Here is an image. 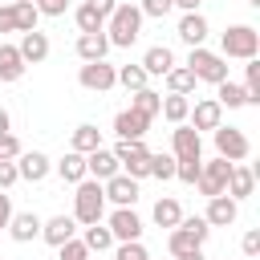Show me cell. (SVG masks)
Here are the masks:
<instances>
[{"mask_svg":"<svg viewBox=\"0 0 260 260\" xmlns=\"http://www.w3.org/2000/svg\"><path fill=\"white\" fill-rule=\"evenodd\" d=\"M20 154V138L8 130V134H0V158H16Z\"/></svg>","mask_w":260,"mask_h":260,"instance_id":"f6af8a7d","label":"cell"},{"mask_svg":"<svg viewBox=\"0 0 260 260\" xmlns=\"http://www.w3.org/2000/svg\"><path fill=\"white\" fill-rule=\"evenodd\" d=\"M106 228L114 232V244H122V240H142V219H138L134 207H114L110 219H106Z\"/></svg>","mask_w":260,"mask_h":260,"instance_id":"8fae6325","label":"cell"},{"mask_svg":"<svg viewBox=\"0 0 260 260\" xmlns=\"http://www.w3.org/2000/svg\"><path fill=\"white\" fill-rule=\"evenodd\" d=\"M8 219H12V199H8L4 191H0V232L8 228Z\"/></svg>","mask_w":260,"mask_h":260,"instance_id":"7dc6e473","label":"cell"},{"mask_svg":"<svg viewBox=\"0 0 260 260\" xmlns=\"http://www.w3.org/2000/svg\"><path fill=\"white\" fill-rule=\"evenodd\" d=\"M158 106H162V93H154V89H146V85L130 93V110H138V114L150 118V122L158 118Z\"/></svg>","mask_w":260,"mask_h":260,"instance_id":"f546056e","label":"cell"},{"mask_svg":"<svg viewBox=\"0 0 260 260\" xmlns=\"http://www.w3.org/2000/svg\"><path fill=\"white\" fill-rule=\"evenodd\" d=\"M102 191H106V203H114V207H134L138 203V179H130L126 171L110 175L102 183Z\"/></svg>","mask_w":260,"mask_h":260,"instance_id":"30bf717a","label":"cell"},{"mask_svg":"<svg viewBox=\"0 0 260 260\" xmlns=\"http://www.w3.org/2000/svg\"><path fill=\"white\" fill-rule=\"evenodd\" d=\"M8 130H12V118H8V110L0 106V134H8Z\"/></svg>","mask_w":260,"mask_h":260,"instance_id":"f907efd6","label":"cell"},{"mask_svg":"<svg viewBox=\"0 0 260 260\" xmlns=\"http://www.w3.org/2000/svg\"><path fill=\"white\" fill-rule=\"evenodd\" d=\"M150 219H154L158 228H167V232H171V228L183 219V207H179V199H175V195H162V199L150 207Z\"/></svg>","mask_w":260,"mask_h":260,"instance_id":"d4e9b609","label":"cell"},{"mask_svg":"<svg viewBox=\"0 0 260 260\" xmlns=\"http://www.w3.org/2000/svg\"><path fill=\"white\" fill-rule=\"evenodd\" d=\"M240 252L252 260V256H260V232L252 228V232H244V240H240Z\"/></svg>","mask_w":260,"mask_h":260,"instance_id":"ee69618b","label":"cell"},{"mask_svg":"<svg viewBox=\"0 0 260 260\" xmlns=\"http://www.w3.org/2000/svg\"><path fill=\"white\" fill-rule=\"evenodd\" d=\"M244 89H248V106H260V61L256 57L244 65Z\"/></svg>","mask_w":260,"mask_h":260,"instance_id":"d590c367","label":"cell"},{"mask_svg":"<svg viewBox=\"0 0 260 260\" xmlns=\"http://www.w3.org/2000/svg\"><path fill=\"white\" fill-rule=\"evenodd\" d=\"M114 158H118V167H122L130 179H146V175H150V150H146L142 138H118Z\"/></svg>","mask_w":260,"mask_h":260,"instance_id":"5b68a950","label":"cell"},{"mask_svg":"<svg viewBox=\"0 0 260 260\" xmlns=\"http://www.w3.org/2000/svg\"><path fill=\"white\" fill-rule=\"evenodd\" d=\"M179 260H207V256H203V248H195V252H187V256H179Z\"/></svg>","mask_w":260,"mask_h":260,"instance_id":"816d5d0a","label":"cell"},{"mask_svg":"<svg viewBox=\"0 0 260 260\" xmlns=\"http://www.w3.org/2000/svg\"><path fill=\"white\" fill-rule=\"evenodd\" d=\"M252 191H256V171L244 167V162H232V175H228V191H223V195H232V199L240 203V199H248Z\"/></svg>","mask_w":260,"mask_h":260,"instance_id":"ac0fdd59","label":"cell"},{"mask_svg":"<svg viewBox=\"0 0 260 260\" xmlns=\"http://www.w3.org/2000/svg\"><path fill=\"white\" fill-rule=\"evenodd\" d=\"M102 146V130L93 126V122H81L77 130H73V138H69V150H77V154H89V150H98Z\"/></svg>","mask_w":260,"mask_h":260,"instance_id":"83f0119b","label":"cell"},{"mask_svg":"<svg viewBox=\"0 0 260 260\" xmlns=\"http://www.w3.org/2000/svg\"><path fill=\"white\" fill-rule=\"evenodd\" d=\"M138 8H142V16H154V20H162V16H167L175 4H171V0H142Z\"/></svg>","mask_w":260,"mask_h":260,"instance_id":"60d3db41","label":"cell"},{"mask_svg":"<svg viewBox=\"0 0 260 260\" xmlns=\"http://www.w3.org/2000/svg\"><path fill=\"white\" fill-rule=\"evenodd\" d=\"M12 183H20V175H16V158H0V191H8Z\"/></svg>","mask_w":260,"mask_h":260,"instance_id":"ab89813d","label":"cell"},{"mask_svg":"<svg viewBox=\"0 0 260 260\" xmlns=\"http://www.w3.org/2000/svg\"><path fill=\"white\" fill-rule=\"evenodd\" d=\"M167 248H171V256L179 260V256H187V252L203 248V240H199L195 232H187L183 223H175V228H171V236H167Z\"/></svg>","mask_w":260,"mask_h":260,"instance_id":"484cf974","label":"cell"},{"mask_svg":"<svg viewBox=\"0 0 260 260\" xmlns=\"http://www.w3.org/2000/svg\"><path fill=\"white\" fill-rule=\"evenodd\" d=\"M162 77H167V89H171V93H187V98H191V89L199 85V81H195V73H191L187 65H171Z\"/></svg>","mask_w":260,"mask_h":260,"instance_id":"4dcf8cb0","label":"cell"},{"mask_svg":"<svg viewBox=\"0 0 260 260\" xmlns=\"http://www.w3.org/2000/svg\"><path fill=\"white\" fill-rule=\"evenodd\" d=\"M122 167H118V158H114V150H106V146H98V150H89L85 154V175L89 179H98V183H106L110 175H118Z\"/></svg>","mask_w":260,"mask_h":260,"instance_id":"2e32d148","label":"cell"},{"mask_svg":"<svg viewBox=\"0 0 260 260\" xmlns=\"http://www.w3.org/2000/svg\"><path fill=\"white\" fill-rule=\"evenodd\" d=\"M12 16H16V32H32L37 20H41V12H37L32 0H12Z\"/></svg>","mask_w":260,"mask_h":260,"instance_id":"836d02e7","label":"cell"},{"mask_svg":"<svg viewBox=\"0 0 260 260\" xmlns=\"http://www.w3.org/2000/svg\"><path fill=\"white\" fill-rule=\"evenodd\" d=\"M77 191H73V219L77 223H98L102 215H106V191H102V183L98 179H81V183H73Z\"/></svg>","mask_w":260,"mask_h":260,"instance_id":"7a4b0ae2","label":"cell"},{"mask_svg":"<svg viewBox=\"0 0 260 260\" xmlns=\"http://www.w3.org/2000/svg\"><path fill=\"white\" fill-rule=\"evenodd\" d=\"M228 175H232V162L228 158H211V162H199V179H195V187H199V195H223L228 191Z\"/></svg>","mask_w":260,"mask_h":260,"instance_id":"52a82bcc","label":"cell"},{"mask_svg":"<svg viewBox=\"0 0 260 260\" xmlns=\"http://www.w3.org/2000/svg\"><path fill=\"white\" fill-rule=\"evenodd\" d=\"M179 41L183 45H203L207 41V16L203 12H183V20H179Z\"/></svg>","mask_w":260,"mask_h":260,"instance_id":"ffe728a7","label":"cell"},{"mask_svg":"<svg viewBox=\"0 0 260 260\" xmlns=\"http://www.w3.org/2000/svg\"><path fill=\"white\" fill-rule=\"evenodd\" d=\"M89 256H93V252H89L77 236H73V240H65V244L57 248V260H89Z\"/></svg>","mask_w":260,"mask_h":260,"instance_id":"f35d334b","label":"cell"},{"mask_svg":"<svg viewBox=\"0 0 260 260\" xmlns=\"http://www.w3.org/2000/svg\"><path fill=\"white\" fill-rule=\"evenodd\" d=\"M118 85H126L130 93L142 89V85H146V69H142V65H122V69H118Z\"/></svg>","mask_w":260,"mask_h":260,"instance_id":"8d00e7d4","label":"cell"},{"mask_svg":"<svg viewBox=\"0 0 260 260\" xmlns=\"http://www.w3.org/2000/svg\"><path fill=\"white\" fill-rule=\"evenodd\" d=\"M260 53V32L252 24H228V32L219 37V57H236V61H252Z\"/></svg>","mask_w":260,"mask_h":260,"instance_id":"3957f363","label":"cell"},{"mask_svg":"<svg viewBox=\"0 0 260 260\" xmlns=\"http://www.w3.org/2000/svg\"><path fill=\"white\" fill-rule=\"evenodd\" d=\"M146 126H150V118H142L138 110H118L114 114V134L118 138H142Z\"/></svg>","mask_w":260,"mask_h":260,"instance_id":"44dd1931","label":"cell"},{"mask_svg":"<svg viewBox=\"0 0 260 260\" xmlns=\"http://www.w3.org/2000/svg\"><path fill=\"white\" fill-rule=\"evenodd\" d=\"M20 57H24V65H41L45 57H49V37L41 32V28H32V32H20Z\"/></svg>","mask_w":260,"mask_h":260,"instance_id":"d6986e66","label":"cell"},{"mask_svg":"<svg viewBox=\"0 0 260 260\" xmlns=\"http://www.w3.org/2000/svg\"><path fill=\"white\" fill-rule=\"evenodd\" d=\"M24 69H28V65H24L20 49L0 41V81H20V77H24Z\"/></svg>","mask_w":260,"mask_h":260,"instance_id":"603a6c76","label":"cell"},{"mask_svg":"<svg viewBox=\"0 0 260 260\" xmlns=\"http://www.w3.org/2000/svg\"><path fill=\"white\" fill-rule=\"evenodd\" d=\"M4 232H8L16 244H28V240L41 236V215H37V211H12V219H8Z\"/></svg>","mask_w":260,"mask_h":260,"instance_id":"e0dca14e","label":"cell"},{"mask_svg":"<svg viewBox=\"0 0 260 260\" xmlns=\"http://www.w3.org/2000/svg\"><path fill=\"white\" fill-rule=\"evenodd\" d=\"M211 138H215V154L219 158H228V162H244L248 154H252V142H248V134L244 130H236V126H215L211 130Z\"/></svg>","mask_w":260,"mask_h":260,"instance_id":"8992f818","label":"cell"},{"mask_svg":"<svg viewBox=\"0 0 260 260\" xmlns=\"http://www.w3.org/2000/svg\"><path fill=\"white\" fill-rule=\"evenodd\" d=\"M53 171H57L65 183H81V179H85V154L65 150V154H61V162H53Z\"/></svg>","mask_w":260,"mask_h":260,"instance_id":"f1b7e54d","label":"cell"},{"mask_svg":"<svg viewBox=\"0 0 260 260\" xmlns=\"http://www.w3.org/2000/svg\"><path fill=\"white\" fill-rule=\"evenodd\" d=\"M215 102H219V106H228V110H240V106H248V89H244V85H236V81L228 77V81H219V85H215Z\"/></svg>","mask_w":260,"mask_h":260,"instance_id":"1f68e13d","label":"cell"},{"mask_svg":"<svg viewBox=\"0 0 260 260\" xmlns=\"http://www.w3.org/2000/svg\"><path fill=\"white\" fill-rule=\"evenodd\" d=\"M142 260H150V256H142Z\"/></svg>","mask_w":260,"mask_h":260,"instance_id":"f5cc1de1","label":"cell"},{"mask_svg":"<svg viewBox=\"0 0 260 260\" xmlns=\"http://www.w3.org/2000/svg\"><path fill=\"white\" fill-rule=\"evenodd\" d=\"M77 81H81V89H93V93H106V89H114L118 85V69L102 57V61H85L81 69H77Z\"/></svg>","mask_w":260,"mask_h":260,"instance_id":"ba28073f","label":"cell"},{"mask_svg":"<svg viewBox=\"0 0 260 260\" xmlns=\"http://www.w3.org/2000/svg\"><path fill=\"white\" fill-rule=\"evenodd\" d=\"M171 65H175V53H171L167 45H150V49H146V57H142V69H146V77H162Z\"/></svg>","mask_w":260,"mask_h":260,"instance_id":"cb8c5ba5","label":"cell"},{"mask_svg":"<svg viewBox=\"0 0 260 260\" xmlns=\"http://www.w3.org/2000/svg\"><path fill=\"white\" fill-rule=\"evenodd\" d=\"M106 53H110L106 28H102V32H81V37H77V57H81V61H102Z\"/></svg>","mask_w":260,"mask_h":260,"instance_id":"7402d4cb","label":"cell"},{"mask_svg":"<svg viewBox=\"0 0 260 260\" xmlns=\"http://www.w3.org/2000/svg\"><path fill=\"white\" fill-rule=\"evenodd\" d=\"M199 162H203V158H199ZM199 162H175V179L195 187V179H199Z\"/></svg>","mask_w":260,"mask_h":260,"instance_id":"b9f144b4","label":"cell"},{"mask_svg":"<svg viewBox=\"0 0 260 260\" xmlns=\"http://www.w3.org/2000/svg\"><path fill=\"white\" fill-rule=\"evenodd\" d=\"M49 171H53L49 154H41V150H20V154H16V175H20V179H28V183H41Z\"/></svg>","mask_w":260,"mask_h":260,"instance_id":"4fadbf2b","label":"cell"},{"mask_svg":"<svg viewBox=\"0 0 260 260\" xmlns=\"http://www.w3.org/2000/svg\"><path fill=\"white\" fill-rule=\"evenodd\" d=\"M0 260H4V256H0Z\"/></svg>","mask_w":260,"mask_h":260,"instance_id":"11a10c76","label":"cell"},{"mask_svg":"<svg viewBox=\"0 0 260 260\" xmlns=\"http://www.w3.org/2000/svg\"><path fill=\"white\" fill-rule=\"evenodd\" d=\"M8 4H12V0H8Z\"/></svg>","mask_w":260,"mask_h":260,"instance_id":"db71d44e","label":"cell"},{"mask_svg":"<svg viewBox=\"0 0 260 260\" xmlns=\"http://www.w3.org/2000/svg\"><path fill=\"white\" fill-rule=\"evenodd\" d=\"M187 69L195 73V81H207V85L228 81V57H219V53H211V49H203V45H195V49L187 53Z\"/></svg>","mask_w":260,"mask_h":260,"instance_id":"277c9868","label":"cell"},{"mask_svg":"<svg viewBox=\"0 0 260 260\" xmlns=\"http://www.w3.org/2000/svg\"><path fill=\"white\" fill-rule=\"evenodd\" d=\"M175 8H183V12H199V0H171Z\"/></svg>","mask_w":260,"mask_h":260,"instance_id":"681fc988","label":"cell"},{"mask_svg":"<svg viewBox=\"0 0 260 260\" xmlns=\"http://www.w3.org/2000/svg\"><path fill=\"white\" fill-rule=\"evenodd\" d=\"M73 232H77V219H73V215H53V219H41V240H45L49 248H61L65 240H73Z\"/></svg>","mask_w":260,"mask_h":260,"instance_id":"9a60e30c","label":"cell"},{"mask_svg":"<svg viewBox=\"0 0 260 260\" xmlns=\"http://www.w3.org/2000/svg\"><path fill=\"white\" fill-rule=\"evenodd\" d=\"M236 215H240V203H236L232 195H211V199H207L203 219H207L211 228H228V223H236Z\"/></svg>","mask_w":260,"mask_h":260,"instance_id":"5bb4252c","label":"cell"},{"mask_svg":"<svg viewBox=\"0 0 260 260\" xmlns=\"http://www.w3.org/2000/svg\"><path fill=\"white\" fill-rule=\"evenodd\" d=\"M150 175H154V179H162V183H167V179H175V154H162V150H158V154H150Z\"/></svg>","mask_w":260,"mask_h":260,"instance_id":"74e56055","label":"cell"},{"mask_svg":"<svg viewBox=\"0 0 260 260\" xmlns=\"http://www.w3.org/2000/svg\"><path fill=\"white\" fill-rule=\"evenodd\" d=\"M85 4H93V8H98V12H102V16H110V12H114V4H118V0H85Z\"/></svg>","mask_w":260,"mask_h":260,"instance_id":"c3c4849f","label":"cell"},{"mask_svg":"<svg viewBox=\"0 0 260 260\" xmlns=\"http://www.w3.org/2000/svg\"><path fill=\"white\" fill-rule=\"evenodd\" d=\"M158 114H162L171 126H179V122H187V114H191V98H187V93H167L162 106H158Z\"/></svg>","mask_w":260,"mask_h":260,"instance_id":"4316f807","label":"cell"},{"mask_svg":"<svg viewBox=\"0 0 260 260\" xmlns=\"http://www.w3.org/2000/svg\"><path fill=\"white\" fill-rule=\"evenodd\" d=\"M32 4L41 16H65V8H69V0H32Z\"/></svg>","mask_w":260,"mask_h":260,"instance_id":"7bdbcfd3","label":"cell"},{"mask_svg":"<svg viewBox=\"0 0 260 260\" xmlns=\"http://www.w3.org/2000/svg\"><path fill=\"white\" fill-rule=\"evenodd\" d=\"M223 122V106L215 102V98H199L195 106H191V114H187V126L191 130H215Z\"/></svg>","mask_w":260,"mask_h":260,"instance_id":"7c38bea8","label":"cell"},{"mask_svg":"<svg viewBox=\"0 0 260 260\" xmlns=\"http://www.w3.org/2000/svg\"><path fill=\"white\" fill-rule=\"evenodd\" d=\"M0 32H16V16H12V4L8 0L0 4Z\"/></svg>","mask_w":260,"mask_h":260,"instance_id":"bcb514c9","label":"cell"},{"mask_svg":"<svg viewBox=\"0 0 260 260\" xmlns=\"http://www.w3.org/2000/svg\"><path fill=\"white\" fill-rule=\"evenodd\" d=\"M81 244L89 248V252H106V248H114V232L98 219V223H85V236H81Z\"/></svg>","mask_w":260,"mask_h":260,"instance_id":"d6a6232c","label":"cell"},{"mask_svg":"<svg viewBox=\"0 0 260 260\" xmlns=\"http://www.w3.org/2000/svg\"><path fill=\"white\" fill-rule=\"evenodd\" d=\"M171 154H175V162H199V158H203V138H199V130H191L187 122H179V126L171 130Z\"/></svg>","mask_w":260,"mask_h":260,"instance_id":"9c48e42d","label":"cell"},{"mask_svg":"<svg viewBox=\"0 0 260 260\" xmlns=\"http://www.w3.org/2000/svg\"><path fill=\"white\" fill-rule=\"evenodd\" d=\"M73 20H77L81 32H102V28H106V16H102L93 4H81V8L73 12Z\"/></svg>","mask_w":260,"mask_h":260,"instance_id":"e575fe53","label":"cell"},{"mask_svg":"<svg viewBox=\"0 0 260 260\" xmlns=\"http://www.w3.org/2000/svg\"><path fill=\"white\" fill-rule=\"evenodd\" d=\"M142 8L138 4H114V12L106 16V37H110V49H130L138 37H142Z\"/></svg>","mask_w":260,"mask_h":260,"instance_id":"6da1fadb","label":"cell"}]
</instances>
